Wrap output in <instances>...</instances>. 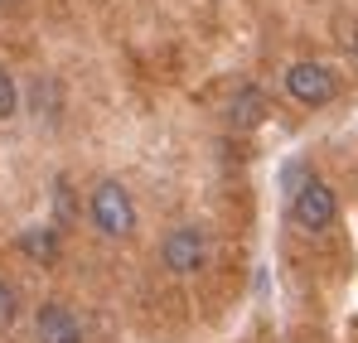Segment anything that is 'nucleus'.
Returning <instances> with one entry per match:
<instances>
[{
	"instance_id": "6",
	"label": "nucleus",
	"mask_w": 358,
	"mask_h": 343,
	"mask_svg": "<svg viewBox=\"0 0 358 343\" xmlns=\"http://www.w3.org/2000/svg\"><path fill=\"white\" fill-rule=\"evenodd\" d=\"M262 116H266V97L257 87H238L233 102H228V121L238 131H252V126H262Z\"/></svg>"
},
{
	"instance_id": "5",
	"label": "nucleus",
	"mask_w": 358,
	"mask_h": 343,
	"mask_svg": "<svg viewBox=\"0 0 358 343\" xmlns=\"http://www.w3.org/2000/svg\"><path fill=\"white\" fill-rule=\"evenodd\" d=\"M34 339L39 343H83V324H78V314L63 309V305H39V314H34Z\"/></svg>"
},
{
	"instance_id": "3",
	"label": "nucleus",
	"mask_w": 358,
	"mask_h": 343,
	"mask_svg": "<svg viewBox=\"0 0 358 343\" xmlns=\"http://www.w3.org/2000/svg\"><path fill=\"white\" fill-rule=\"evenodd\" d=\"M286 92L296 97L300 107H329V102H334V92H339V82H334V73H329L324 63L300 58V63L286 68Z\"/></svg>"
},
{
	"instance_id": "2",
	"label": "nucleus",
	"mask_w": 358,
	"mask_h": 343,
	"mask_svg": "<svg viewBox=\"0 0 358 343\" xmlns=\"http://www.w3.org/2000/svg\"><path fill=\"white\" fill-rule=\"evenodd\" d=\"M92 223L102 237H131L136 232V208H131V194L121 189L117 179H107V184H97V194H92Z\"/></svg>"
},
{
	"instance_id": "8",
	"label": "nucleus",
	"mask_w": 358,
	"mask_h": 343,
	"mask_svg": "<svg viewBox=\"0 0 358 343\" xmlns=\"http://www.w3.org/2000/svg\"><path fill=\"white\" fill-rule=\"evenodd\" d=\"M15 314H20V300H15V286L0 276V329H10L15 324Z\"/></svg>"
},
{
	"instance_id": "9",
	"label": "nucleus",
	"mask_w": 358,
	"mask_h": 343,
	"mask_svg": "<svg viewBox=\"0 0 358 343\" xmlns=\"http://www.w3.org/2000/svg\"><path fill=\"white\" fill-rule=\"evenodd\" d=\"M5 116H15V82H10V73L0 68V121Z\"/></svg>"
},
{
	"instance_id": "7",
	"label": "nucleus",
	"mask_w": 358,
	"mask_h": 343,
	"mask_svg": "<svg viewBox=\"0 0 358 343\" xmlns=\"http://www.w3.org/2000/svg\"><path fill=\"white\" fill-rule=\"evenodd\" d=\"M20 251L34 256V261H44V266H54L59 261V237L49 228H29V232H20Z\"/></svg>"
},
{
	"instance_id": "1",
	"label": "nucleus",
	"mask_w": 358,
	"mask_h": 343,
	"mask_svg": "<svg viewBox=\"0 0 358 343\" xmlns=\"http://www.w3.org/2000/svg\"><path fill=\"white\" fill-rule=\"evenodd\" d=\"M291 218H296V228H305V232H324L334 218H339V198H334V189L320 184V179L296 184V194H291Z\"/></svg>"
},
{
	"instance_id": "4",
	"label": "nucleus",
	"mask_w": 358,
	"mask_h": 343,
	"mask_svg": "<svg viewBox=\"0 0 358 343\" xmlns=\"http://www.w3.org/2000/svg\"><path fill=\"white\" fill-rule=\"evenodd\" d=\"M203 261H208V237H203V228H175L165 237V266L175 276L203 271Z\"/></svg>"
},
{
	"instance_id": "10",
	"label": "nucleus",
	"mask_w": 358,
	"mask_h": 343,
	"mask_svg": "<svg viewBox=\"0 0 358 343\" xmlns=\"http://www.w3.org/2000/svg\"><path fill=\"white\" fill-rule=\"evenodd\" d=\"M349 58H354V63H358V29H354V34H349Z\"/></svg>"
}]
</instances>
